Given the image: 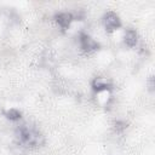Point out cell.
<instances>
[{"mask_svg":"<svg viewBox=\"0 0 155 155\" xmlns=\"http://www.w3.org/2000/svg\"><path fill=\"white\" fill-rule=\"evenodd\" d=\"M102 23H103V28L109 33L120 28V19L117 15L114 12H107L102 19Z\"/></svg>","mask_w":155,"mask_h":155,"instance_id":"cell-1","label":"cell"},{"mask_svg":"<svg viewBox=\"0 0 155 155\" xmlns=\"http://www.w3.org/2000/svg\"><path fill=\"white\" fill-rule=\"evenodd\" d=\"M111 92L110 88L108 90H99V91H94V102L99 105V107H107L109 105L110 101H111Z\"/></svg>","mask_w":155,"mask_h":155,"instance_id":"cell-2","label":"cell"},{"mask_svg":"<svg viewBox=\"0 0 155 155\" xmlns=\"http://www.w3.org/2000/svg\"><path fill=\"white\" fill-rule=\"evenodd\" d=\"M127 47L132 48L138 44V35L137 31L133 29H126L124 31V41H122Z\"/></svg>","mask_w":155,"mask_h":155,"instance_id":"cell-3","label":"cell"},{"mask_svg":"<svg viewBox=\"0 0 155 155\" xmlns=\"http://www.w3.org/2000/svg\"><path fill=\"white\" fill-rule=\"evenodd\" d=\"M110 85H111V81L107 76H97L92 81V87L94 91L108 90V88H110Z\"/></svg>","mask_w":155,"mask_h":155,"instance_id":"cell-4","label":"cell"}]
</instances>
